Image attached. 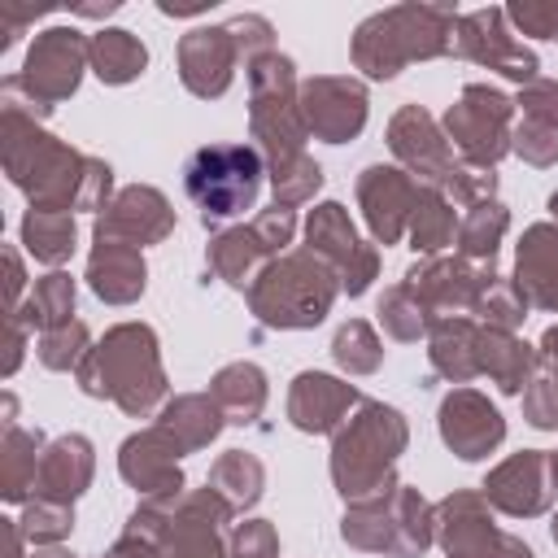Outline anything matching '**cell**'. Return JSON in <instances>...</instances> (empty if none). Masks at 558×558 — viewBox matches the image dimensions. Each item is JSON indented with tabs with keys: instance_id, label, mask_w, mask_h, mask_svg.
Here are the masks:
<instances>
[{
	"instance_id": "1",
	"label": "cell",
	"mask_w": 558,
	"mask_h": 558,
	"mask_svg": "<svg viewBox=\"0 0 558 558\" xmlns=\"http://www.w3.org/2000/svg\"><path fill=\"white\" fill-rule=\"evenodd\" d=\"M262 153L253 144H205L183 166V192L205 222H227L253 209L262 192Z\"/></svg>"
}]
</instances>
